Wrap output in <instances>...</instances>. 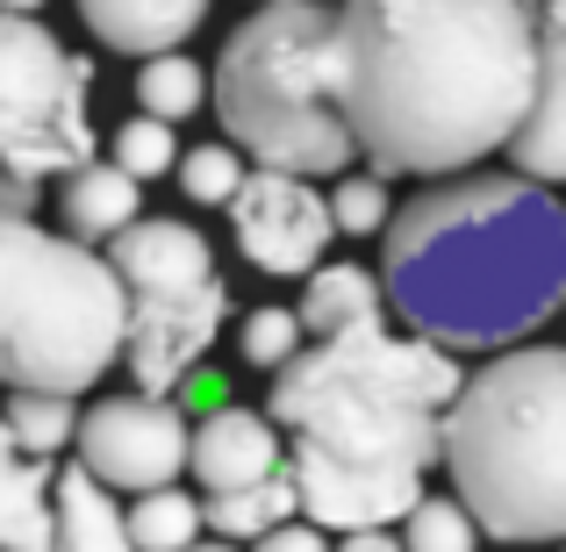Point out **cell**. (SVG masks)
I'll return each instance as SVG.
<instances>
[{"mask_svg":"<svg viewBox=\"0 0 566 552\" xmlns=\"http://www.w3.org/2000/svg\"><path fill=\"white\" fill-rule=\"evenodd\" d=\"M531 86V0H345L323 29V94L380 180L481 166L524 123Z\"/></svg>","mask_w":566,"mask_h":552,"instance_id":"1","label":"cell"},{"mask_svg":"<svg viewBox=\"0 0 566 552\" xmlns=\"http://www.w3.org/2000/svg\"><path fill=\"white\" fill-rule=\"evenodd\" d=\"M387 230L395 316L444 352H495L566 302V216L538 180L423 187Z\"/></svg>","mask_w":566,"mask_h":552,"instance_id":"2","label":"cell"},{"mask_svg":"<svg viewBox=\"0 0 566 552\" xmlns=\"http://www.w3.org/2000/svg\"><path fill=\"white\" fill-rule=\"evenodd\" d=\"M459 360L430 337H395L387 323L331 331L316 352L273 366V430L302 459L359 473H423L438 459V416L459 395Z\"/></svg>","mask_w":566,"mask_h":552,"instance_id":"3","label":"cell"},{"mask_svg":"<svg viewBox=\"0 0 566 552\" xmlns=\"http://www.w3.org/2000/svg\"><path fill=\"white\" fill-rule=\"evenodd\" d=\"M438 452L488 539H566V345L488 360L438 416Z\"/></svg>","mask_w":566,"mask_h":552,"instance_id":"4","label":"cell"},{"mask_svg":"<svg viewBox=\"0 0 566 552\" xmlns=\"http://www.w3.org/2000/svg\"><path fill=\"white\" fill-rule=\"evenodd\" d=\"M36 180L0 173V387L86 395L123 360V280L80 237L29 216Z\"/></svg>","mask_w":566,"mask_h":552,"instance_id":"5","label":"cell"},{"mask_svg":"<svg viewBox=\"0 0 566 552\" xmlns=\"http://www.w3.org/2000/svg\"><path fill=\"white\" fill-rule=\"evenodd\" d=\"M323 29H331L323 0H265L230 29L216 58V115L230 144L259 166L308 173V180L345 173L359 158L352 129L323 94Z\"/></svg>","mask_w":566,"mask_h":552,"instance_id":"6","label":"cell"},{"mask_svg":"<svg viewBox=\"0 0 566 552\" xmlns=\"http://www.w3.org/2000/svg\"><path fill=\"white\" fill-rule=\"evenodd\" d=\"M108 265L129 294L123 366L137 373L144 395H180L230 316V288H222L201 230L172 216H129L108 237Z\"/></svg>","mask_w":566,"mask_h":552,"instance_id":"7","label":"cell"},{"mask_svg":"<svg viewBox=\"0 0 566 552\" xmlns=\"http://www.w3.org/2000/svg\"><path fill=\"white\" fill-rule=\"evenodd\" d=\"M86 86L94 65L72 58L36 14H0V173L57 180L94 158Z\"/></svg>","mask_w":566,"mask_h":552,"instance_id":"8","label":"cell"},{"mask_svg":"<svg viewBox=\"0 0 566 552\" xmlns=\"http://www.w3.org/2000/svg\"><path fill=\"white\" fill-rule=\"evenodd\" d=\"M80 467L101 488H166L187 473V416L172 395H101L72 424Z\"/></svg>","mask_w":566,"mask_h":552,"instance_id":"9","label":"cell"},{"mask_svg":"<svg viewBox=\"0 0 566 552\" xmlns=\"http://www.w3.org/2000/svg\"><path fill=\"white\" fill-rule=\"evenodd\" d=\"M222 208H230V230L244 244V259L273 280H302L331 251V230H337L331 201L308 187V173H280V166L244 173Z\"/></svg>","mask_w":566,"mask_h":552,"instance_id":"10","label":"cell"},{"mask_svg":"<svg viewBox=\"0 0 566 552\" xmlns=\"http://www.w3.org/2000/svg\"><path fill=\"white\" fill-rule=\"evenodd\" d=\"M294 473V517H308L316 531H359V524H401L423 473H359V467H323V459H287Z\"/></svg>","mask_w":566,"mask_h":552,"instance_id":"11","label":"cell"},{"mask_svg":"<svg viewBox=\"0 0 566 552\" xmlns=\"http://www.w3.org/2000/svg\"><path fill=\"white\" fill-rule=\"evenodd\" d=\"M187 467L201 473L208 496H222V488H244V481L280 473V467H287V452H280V430L265 424V409L216 402V409L187 430Z\"/></svg>","mask_w":566,"mask_h":552,"instance_id":"12","label":"cell"},{"mask_svg":"<svg viewBox=\"0 0 566 552\" xmlns=\"http://www.w3.org/2000/svg\"><path fill=\"white\" fill-rule=\"evenodd\" d=\"M502 152L524 180H566V29H538V86Z\"/></svg>","mask_w":566,"mask_h":552,"instance_id":"13","label":"cell"},{"mask_svg":"<svg viewBox=\"0 0 566 552\" xmlns=\"http://www.w3.org/2000/svg\"><path fill=\"white\" fill-rule=\"evenodd\" d=\"M201 14H208V0H80V22L108 51H129V58L180 51L201 29Z\"/></svg>","mask_w":566,"mask_h":552,"instance_id":"14","label":"cell"},{"mask_svg":"<svg viewBox=\"0 0 566 552\" xmlns=\"http://www.w3.org/2000/svg\"><path fill=\"white\" fill-rule=\"evenodd\" d=\"M51 552H137L123 510L108 502V488L86 467H72V473L51 481Z\"/></svg>","mask_w":566,"mask_h":552,"instance_id":"15","label":"cell"},{"mask_svg":"<svg viewBox=\"0 0 566 552\" xmlns=\"http://www.w3.org/2000/svg\"><path fill=\"white\" fill-rule=\"evenodd\" d=\"M57 180H65L57 187V208H65V230L80 237V244H108L144 201V187L129 180L123 166H94V158H80V166L57 173Z\"/></svg>","mask_w":566,"mask_h":552,"instance_id":"16","label":"cell"},{"mask_svg":"<svg viewBox=\"0 0 566 552\" xmlns=\"http://www.w3.org/2000/svg\"><path fill=\"white\" fill-rule=\"evenodd\" d=\"M51 481L57 467L43 452L0 467V552H51Z\"/></svg>","mask_w":566,"mask_h":552,"instance_id":"17","label":"cell"},{"mask_svg":"<svg viewBox=\"0 0 566 552\" xmlns=\"http://www.w3.org/2000/svg\"><path fill=\"white\" fill-rule=\"evenodd\" d=\"M308 288H302V331L331 337V331H352V323H374L380 316V280L366 273V265H308Z\"/></svg>","mask_w":566,"mask_h":552,"instance_id":"18","label":"cell"},{"mask_svg":"<svg viewBox=\"0 0 566 552\" xmlns=\"http://www.w3.org/2000/svg\"><path fill=\"white\" fill-rule=\"evenodd\" d=\"M280 517H294V473H287V467L265 473V481H244V488H222V496H208L201 531L244 545V539H259V531H273Z\"/></svg>","mask_w":566,"mask_h":552,"instance_id":"19","label":"cell"},{"mask_svg":"<svg viewBox=\"0 0 566 552\" xmlns=\"http://www.w3.org/2000/svg\"><path fill=\"white\" fill-rule=\"evenodd\" d=\"M129 524V545L137 552H180V545H193L201 539V502L193 496H180V488H137V510L123 517Z\"/></svg>","mask_w":566,"mask_h":552,"instance_id":"20","label":"cell"},{"mask_svg":"<svg viewBox=\"0 0 566 552\" xmlns=\"http://www.w3.org/2000/svg\"><path fill=\"white\" fill-rule=\"evenodd\" d=\"M208 101V80H201V65L180 51H151L144 58V72H137V108L144 115H158V123H180V115H193Z\"/></svg>","mask_w":566,"mask_h":552,"instance_id":"21","label":"cell"},{"mask_svg":"<svg viewBox=\"0 0 566 552\" xmlns=\"http://www.w3.org/2000/svg\"><path fill=\"white\" fill-rule=\"evenodd\" d=\"M72 424H80L72 395H51V387H14V402H8L14 452H43V459H51L57 445H72Z\"/></svg>","mask_w":566,"mask_h":552,"instance_id":"22","label":"cell"},{"mask_svg":"<svg viewBox=\"0 0 566 552\" xmlns=\"http://www.w3.org/2000/svg\"><path fill=\"white\" fill-rule=\"evenodd\" d=\"M401 545L409 552H473L481 545V524L467 517V502H438V496H416L401 510Z\"/></svg>","mask_w":566,"mask_h":552,"instance_id":"23","label":"cell"},{"mask_svg":"<svg viewBox=\"0 0 566 552\" xmlns=\"http://www.w3.org/2000/svg\"><path fill=\"white\" fill-rule=\"evenodd\" d=\"M172 158H180V137H172V123H158V115H137V123L115 129V166H123L129 180H158V173H172Z\"/></svg>","mask_w":566,"mask_h":552,"instance_id":"24","label":"cell"},{"mask_svg":"<svg viewBox=\"0 0 566 552\" xmlns=\"http://www.w3.org/2000/svg\"><path fill=\"white\" fill-rule=\"evenodd\" d=\"M172 166H180L187 201H201V208H222V201L237 194V180H244V158H237L230 144H201V152H180Z\"/></svg>","mask_w":566,"mask_h":552,"instance_id":"25","label":"cell"},{"mask_svg":"<svg viewBox=\"0 0 566 552\" xmlns=\"http://www.w3.org/2000/svg\"><path fill=\"white\" fill-rule=\"evenodd\" d=\"M237 345H244V366L273 373L287 352H302V316H294V309H251L244 331H237Z\"/></svg>","mask_w":566,"mask_h":552,"instance_id":"26","label":"cell"},{"mask_svg":"<svg viewBox=\"0 0 566 552\" xmlns=\"http://www.w3.org/2000/svg\"><path fill=\"white\" fill-rule=\"evenodd\" d=\"M331 222L345 237H380V222H387V180L380 173H359V180L331 187Z\"/></svg>","mask_w":566,"mask_h":552,"instance_id":"27","label":"cell"},{"mask_svg":"<svg viewBox=\"0 0 566 552\" xmlns=\"http://www.w3.org/2000/svg\"><path fill=\"white\" fill-rule=\"evenodd\" d=\"M251 552H331V545H323V531L308 524V517H302V524H294V517H280L273 531H259V539H251Z\"/></svg>","mask_w":566,"mask_h":552,"instance_id":"28","label":"cell"},{"mask_svg":"<svg viewBox=\"0 0 566 552\" xmlns=\"http://www.w3.org/2000/svg\"><path fill=\"white\" fill-rule=\"evenodd\" d=\"M337 552H409V545H401L387 524H359V531H345V545H337Z\"/></svg>","mask_w":566,"mask_h":552,"instance_id":"29","label":"cell"},{"mask_svg":"<svg viewBox=\"0 0 566 552\" xmlns=\"http://www.w3.org/2000/svg\"><path fill=\"white\" fill-rule=\"evenodd\" d=\"M43 0H0V14H36Z\"/></svg>","mask_w":566,"mask_h":552,"instance_id":"30","label":"cell"},{"mask_svg":"<svg viewBox=\"0 0 566 552\" xmlns=\"http://www.w3.org/2000/svg\"><path fill=\"white\" fill-rule=\"evenodd\" d=\"M180 552H237L230 539H216V545H201V539H193V545H180Z\"/></svg>","mask_w":566,"mask_h":552,"instance_id":"31","label":"cell"},{"mask_svg":"<svg viewBox=\"0 0 566 552\" xmlns=\"http://www.w3.org/2000/svg\"><path fill=\"white\" fill-rule=\"evenodd\" d=\"M8 459H14V438H8V424H0V467H8Z\"/></svg>","mask_w":566,"mask_h":552,"instance_id":"32","label":"cell"}]
</instances>
